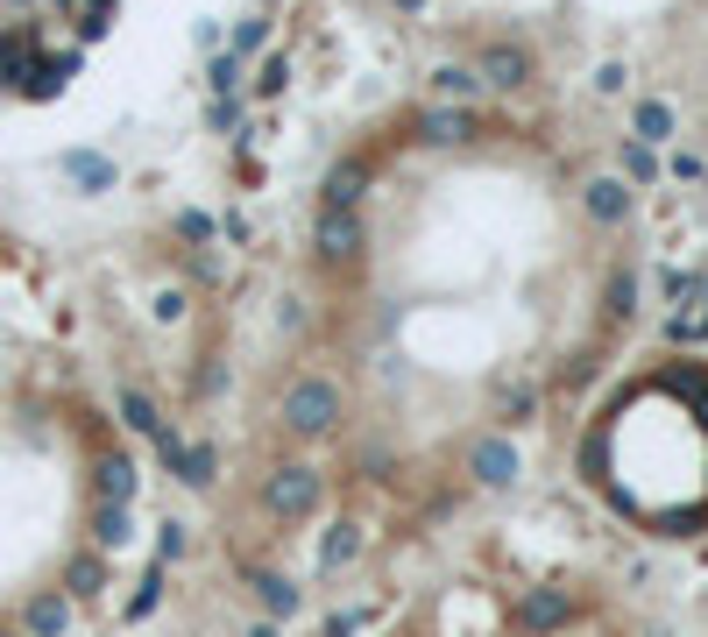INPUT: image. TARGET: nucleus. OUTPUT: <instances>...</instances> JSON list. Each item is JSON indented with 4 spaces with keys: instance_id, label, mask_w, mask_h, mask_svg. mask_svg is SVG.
<instances>
[{
    "instance_id": "1",
    "label": "nucleus",
    "mask_w": 708,
    "mask_h": 637,
    "mask_svg": "<svg viewBox=\"0 0 708 637\" xmlns=\"http://www.w3.org/2000/svg\"><path fill=\"white\" fill-rule=\"evenodd\" d=\"M333 425H340V382L298 376L291 390H283V432L291 439H327Z\"/></svg>"
},
{
    "instance_id": "2",
    "label": "nucleus",
    "mask_w": 708,
    "mask_h": 637,
    "mask_svg": "<svg viewBox=\"0 0 708 637\" xmlns=\"http://www.w3.org/2000/svg\"><path fill=\"white\" fill-rule=\"evenodd\" d=\"M327 504V475L312 468V460H291V468L262 475V510L277 517V525H298V517H312Z\"/></svg>"
},
{
    "instance_id": "3",
    "label": "nucleus",
    "mask_w": 708,
    "mask_h": 637,
    "mask_svg": "<svg viewBox=\"0 0 708 637\" xmlns=\"http://www.w3.org/2000/svg\"><path fill=\"white\" fill-rule=\"evenodd\" d=\"M312 248H319V262H355V256H361V220H355V206H319Z\"/></svg>"
},
{
    "instance_id": "4",
    "label": "nucleus",
    "mask_w": 708,
    "mask_h": 637,
    "mask_svg": "<svg viewBox=\"0 0 708 637\" xmlns=\"http://www.w3.org/2000/svg\"><path fill=\"white\" fill-rule=\"evenodd\" d=\"M475 79H482L489 92H525V86H531V50H525V43H482V57H475Z\"/></svg>"
},
{
    "instance_id": "5",
    "label": "nucleus",
    "mask_w": 708,
    "mask_h": 637,
    "mask_svg": "<svg viewBox=\"0 0 708 637\" xmlns=\"http://www.w3.org/2000/svg\"><path fill=\"white\" fill-rule=\"evenodd\" d=\"M475 135H482V121H475L468 107H426V121H418V142H432V149H468Z\"/></svg>"
},
{
    "instance_id": "6",
    "label": "nucleus",
    "mask_w": 708,
    "mask_h": 637,
    "mask_svg": "<svg viewBox=\"0 0 708 637\" xmlns=\"http://www.w3.org/2000/svg\"><path fill=\"white\" fill-rule=\"evenodd\" d=\"M468 468H475V481H482V489H510V481H518V447H510L503 432H489L482 447L468 454Z\"/></svg>"
},
{
    "instance_id": "7",
    "label": "nucleus",
    "mask_w": 708,
    "mask_h": 637,
    "mask_svg": "<svg viewBox=\"0 0 708 637\" xmlns=\"http://www.w3.org/2000/svg\"><path fill=\"white\" fill-rule=\"evenodd\" d=\"M581 212H588V220H602V227H617L624 212H630V185H617V178H588V185H581Z\"/></svg>"
},
{
    "instance_id": "8",
    "label": "nucleus",
    "mask_w": 708,
    "mask_h": 637,
    "mask_svg": "<svg viewBox=\"0 0 708 637\" xmlns=\"http://www.w3.org/2000/svg\"><path fill=\"white\" fill-rule=\"evenodd\" d=\"M22 624H29V637H64V630H71V595H64V588H43V595L29 603Z\"/></svg>"
},
{
    "instance_id": "9",
    "label": "nucleus",
    "mask_w": 708,
    "mask_h": 637,
    "mask_svg": "<svg viewBox=\"0 0 708 637\" xmlns=\"http://www.w3.org/2000/svg\"><path fill=\"white\" fill-rule=\"evenodd\" d=\"M567 616H574L567 588H531L525 609H518V624H525V630H552V624H567Z\"/></svg>"
},
{
    "instance_id": "10",
    "label": "nucleus",
    "mask_w": 708,
    "mask_h": 637,
    "mask_svg": "<svg viewBox=\"0 0 708 637\" xmlns=\"http://www.w3.org/2000/svg\"><path fill=\"white\" fill-rule=\"evenodd\" d=\"M361 191H369V163H333L319 185V206H361Z\"/></svg>"
},
{
    "instance_id": "11",
    "label": "nucleus",
    "mask_w": 708,
    "mask_h": 637,
    "mask_svg": "<svg viewBox=\"0 0 708 637\" xmlns=\"http://www.w3.org/2000/svg\"><path fill=\"white\" fill-rule=\"evenodd\" d=\"M100 504H136V460L128 454H100Z\"/></svg>"
},
{
    "instance_id": "12",
    "label": "nucleus",
    "mask_w": 708,
    "mask_h": 637,
    "mask_svg": "<svg viewBox=\"0 0 708 637\" xmlns=\"http://www.w3.org/2000/svg\"><path fill=\"white\" fill-rule=\"evenodd\" d=\"M355 553H361V525H355V517H340V525L319 538V574H340Z\"/></svg>"
},
{
    "instance_id": "13",
    "label": "nucleus",
    "mask_w": 708,
    "mask_h": 637,
    "mask_svg": "<svg viewBox=\"0 0 708 637\" xmlns=\"http://www.w3.org/2000/svg\"><path fill=\"white\" fill-rule=\"evenodd\" d=\"M432 92H439L447 107H468L475 92H489V86L475 79V71H461V64H439V71H432Z\"/></svg>"
},
{
    "instance_id": "14",
    "label": "nucleus",
    "mask_w": 708,
    "mask_h": 637,
    "mask_svg": "<svg viewBox=\"0 0 708 637\" xmlns=\"http://www.w3.org/2000/svg\"><path fill=\"white\" fill-rule=\"evenodd\" d=\"M100 588H107V567H100V553H79V559H71V574H64V595H79V603H92Z\"/></svg>"
},
{
    "instance_id": "15",
    "label": "nucleus",
    "mask_w": 708,
    "mask_h": 637,
    "mask_svg": "<svg viewBox=\"0 0 708 637\" xmlns=\"http://www.w3.org/2000/svg\"><path fill=\"white\" fill-rule=\"evenodd\" d=\"M638 142H645V149H666V142H674V107H666V100H645V107H638Z\"/></svg>"
},
{
    "instance_id": "16",
    "label": "nucleus",
    "mask_w": 708,
    "mask_h": 637,
    "mask_svg": "<svg viewBox=\"0 0 708 637\" xmlns=\"http://www.w3.org/2000/svg\"><path fill=\"white\" fill-rule=\"evenodd\" d=\"M64 170H71V185H86V191H107V185H113V163L92 157V149H71Z\"/></svg>"
},
{
    "instance_id": "17",
    "label": "nucleus",
    "mask_w": 708,
    "mask_h": 637,
    "mask_svg": "<svg viewBox=\"0 0 708 637\" xmlns=\"http://www.w3.org/2000/svg\"><path fill=\"white\" fill-rule=\"evenodd\" d=\"M121 418H128V432H142V439H157L163 432V411L149 404L142 390H121Z\"/></svg>"
},
{
    "instance_id": "18",
    "label": "nucleus",
    "mask_w": 708,
    "mask_h": 637,
    "mask_svg": "<svg viewBox=\"0 0 708 637\" xmlns=\"http://www.w3.org/2000/svg\"><path fill=\"white\" fill-rule=\"evenodd\" d=\"M92 538L113 553V546H128V504H92Z\"/></svg>"
},
{
    "instance_id": "19",
    "label": "nucleus",
    "mask_w": 708,
    "mask_h": 637,
    "mask_svg": "<svg viewBox=\"0 0 708 637\" xmlns=\"http://www.w3.org/2000/svg\"><path fill=\"white\" fill-rule=\"evenodd\" d=\"M256 603L270 616H298V588L283 581V574H256Z\"/></svg>"
},
{
    "instance_id": "20",
    "label": "nucleus",
    "mask_w": 708,
    "mask_h": 637,
    "mask_svg": "<svg viewBox=\"0 0 708 637\" xmlns=\"http://www.w3.org/2000/svg\"><path fill=\"white\" fill-rule=\"evenodd\" d=\"M213 468H220V460H213V447H185L170 475H178V481H191V489H206V481H213Z\"/></svg>"
},
{
    "instance_id": "21",
    "label": "nucleus",
    "mask_w": 708,
    "mask_h": 637,
    "mask_svg": "<svg viewBox=\"0 0 708 637\" xmlns=\"http://www.w3.org/2000/svg\"><path fill=\"white\" fill-rule=\"evenodd\" d=\"M624 170H630V185H652V178H659V157H652V149L638 142V135H630V142H624Z\"/></svg>"
},
{
    "instance_id": "22",
    "label": "nucleus",
    "mask_w": 708,
    "mask_h": 637,
    "mask_svg": "<svg viewBox=\"0 0 708 637\" xmlns=\"http://www.w3.org/2000/svg\"><path fill=\"white\" fill-rule=\"evenodd\" d=\"M283 86H291V64H283V57H262L256 64V100H277Z\"/></svg>"
},
{
    "instance_id": "23",
    "label": "nucleus",
    "mask_w": 708,
    "mask_h": 637,
    "mask_svg": "<svg viewBox=\"0 0 708 637\" xmlns=\"http://www.w3.org/2000/svg\"><path fill=\"white\" fill-rule=\"evenodd\" d=\"M157 603H163V567H149V581L136 588V603H128V624H142V616L157 609Z\"/></svg>"
},
{
    "instance_id": "24",
    "label": "nucleus",
    "mask_w": 708,
    "mask_h": 637,
    "mask_svg": "<svg viewBox=\"0 0 708 637\" xmlns=\"http://www.w3.org/2000/svg\"><path fill=\"white\" fill-rule=\"evenodd\" d=\"M630 298H638V283H630V269H617V277H609V319H630V312H638Z\"/></svg>"
},
{
    "instance_id": "25",
    "label": "nucleus",
    "mask_w": 708,
    "mask_h": 637,
    "mask_svg": "<svg viewBox=\"0 0 708 637\" xmlns=\"http://www.w3.org/2000/svg\"><path fill=\"white\" fill-rule=\"evenodd\" d=\"M178 235L206 248V241H213V212H178Z\"/></svg>"
},
{
    "instance_id": "26",
    "label": "nucleus",
    "mask_w": 708,
    "mask_h": 637,
    "mask_svg": "<svg viewBox=\"0 0 708 637\" xmlns=\"http://www.w3.org/2000/svg\"><path fill=\"white\" fill-rule=\"evenodd\" d=\"M262 36H270V22H241V36H235V57H256V50H262Z\"/></svg>"
},
{
    "instance_id": "27",
    "label": "nucleus",
    "mask_w": 708,
    "mask_h": 637,
    "mask_svg": "<svg viewBox=\"0 0 708 637\" xmlns=\"http://www.w3.org/2000/svg\"><path fill=\"white\" fill-rule=\"evenodd\" d=\"M213 92H235V57H213V79H206Z\"/></svg>"
},
{
    "instance_id": "28",
    "label": "nucleus",
    "mask_w": 708,
    "mask_h": 637,
    "mask_svg": "<svg viewBox=\"0 0 708 637\" xmlns=\"http://www.w3.org/2000/svg\"><path fill=\"white\" fill-rule=\"evenodd\" d=\"M206 121H213V128H235V121H241V107H235V100H227V92H220V100H213V113H206Z\"/></svg>"
},
{
    "instance_id": "29",
    "label": "nucleus",
    "mask_w": 708,
    "mask_h": 637,
    "mask_svg": "<svg viewBox=\"0 0 708 637\" xmlns=\"http://www.w3.org/2000/svg\"><path fill=\"white\" fill-rule=\"evenodd\" d=\"M596 92H624V64H602L596 71Z\"/></svg>"
},
{
    "instance_id": "30",
    "label": "nucleus",
    "mask_w": 708,
    "mask_h": 637,
    "mask_svg": "<svg viewBox=\"0 0 708 637\" xmlns=\"http://www.w3.org/2000/svg\"><path fill=\"white\" fill-rule=\"evenodd\" d=\"M248 637H277V624H256V630H248Z\"/></svg>"
},
{
    "instance_id": "31",
    "label": "nucleus",
    "mask_w": 708,
    "mask_h": 637,
    "mask_svg": "<svg viewBox=\"0 0 708 637\" xmlns=\"http://www.w3.org/2000/svg\"><path fill=\"white\" fill-rule=\"evenodd\" d=\"M397 8H405V14H418V8H426V0H397Z\"/></svg>"
},
{
    "instance_id": "32",
    "label": "nucleus",
    "mask_w": 708,
    "mask_h": 637,
    "mask_svg": "<svg viewBox=\"0 0 708 637\" xmlns=\"http://www.w3.org/2000/svg\"><path fill=\"white\" fill-rule=\"evenodd\" d=\"M411 637H426V630H411Z\"/></svg>"
}]
</instances>
